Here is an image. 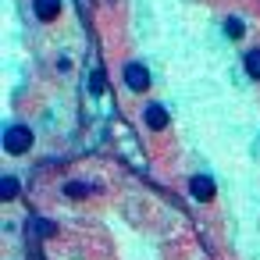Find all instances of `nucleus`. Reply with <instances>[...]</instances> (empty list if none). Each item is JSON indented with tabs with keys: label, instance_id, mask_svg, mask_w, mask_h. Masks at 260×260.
I'll return each instance as SVG.
<instances>
[{
	"label": "nucleus",
	"instance_id": "nucleus-1",
	"mask_svg": "<svg viewBox=\"0 0 260 260\" xmlns=\"http://www.w3.org/2000/svg\"><path fill=\"white\" fill-rule=\"evenodd\" d=\"M29 146H32L29 125H8V128H4V150H8V153H25Z\"/></svg>",
	"mask_w": 260,
	"mask_h": 260
},
{
	"label": "nucleus",
	"instance_id": "nucleus-2",
	"mask_svg": "<svg viewBox=\"0 0 260 260\" xmlns=\"http://www.w3.org/2000/svg\"><path fill=\"white\" fill-rule=\"evenodd\" d=\"M121 75H125V86H128L132 93H143V89L150 86V68H146V64H139V61H128Z\"/></svg>",
	"mask_w": 260,
	"mask_h": 260
},
{
	"label": "nucleus",
	"instance_id": "nucleus-3",
	"mask_svg": "<svg viewBox=\"0 0 260 260\" xmlns=\"http://www.w3.org/2000/svg\"><path fill=\"white\" fill-rule=\"evenodd\" d=\"M189 192H192V200H200V203L214 200V178H207V175H192V178H189Z\"/></svg>",
	"mask_w": 260,
	"mask_h": 260
},
{
	"label": "nucleus",
	"instance_id": "nucleus-4",
	"mask_svg": "<svg viewBox=\"0 0 260 260\" xmlns=\"http://www.w3.org/2000/svg\"><path fill=\"white\" fill-rule=\"evenodd\" d=\"M143 121H146L153 132H160V128H168V111H164L160 104H146V111H143Z\"/></svg>",
	"mask_w": 260,
	"mask_h": 260
},
{
	"label": "nucleus",
	"instance_id": "nucleus-5",
	"mask_svg": "<svg viewBox=\"0 0 260 260\" xmlns=\"http://www.w3.org/2000/svg\"><path fill=\"white\" fill-rule=\"evenodd\" d=\"M32 11L40 22H54L61 15V0H32Z\"/></svg>",
	"mask_w": 260,
	"mask_h": 260
},
{
	"label": "nucleus",
	"instance_id": "nucleus-6",
	"mask_svg": "<svg viewBox=\"0 0 260 260\" xmlns=\"http://www.w3.org/2000/svg\"><path fill=\"white\" fill-rule=\"evenodd\" d=\"M246 75L260 82V47H253V50H246Z\"/></svg>",
	"mask_w": 260,
	"mask_h": 260
},
{
	"label": "nucleus",
	"instance_id": "nucleus-7",
	"mask_svg": "<svg viewBox=\"0 0 260 260\" xmlns=\"http://www.w3.org/2000/svg\"><path fill=\"white\" fill-rule=\"evenodd\" d=\"M0 196H4V200H15L18 196V178L15 175H4V182H0Z\"/></svg>",
	"mask_w": 260,
	"mask_h": 260
},
{
	"label": "nucleus",
	"instance_id": "nucleus-8",
	"mask_svg": "<svg viewBox=\"0 0 260 260\" xmlns=\"http://www.w3.org/2000/svg\"><path fill=\"white\" fill-rule=\"evenodd\" d=\"M64 192H68V196H89L93 185H89V182H64Z\"/></svg>",
	"mask_w": 260,
	"mask_h": 260
},
{
	"label": "nucleus",
	"instance_id": "nucleus-9",
	"mask_svg": "<svg viewBox=\"0 0 260 260\" xmlns=\"http://www.w3.org/2000/svg\"><path fill=\"white\" fill-rule=\"evenodd\" d=\"M224 32H228V36H232V40H239V36H242V32H246V25H242V22H239V18H228V25H224Z\"/></svg>",
	"mask_w": 260,
	"mask_h": 260
}]
</instances>
